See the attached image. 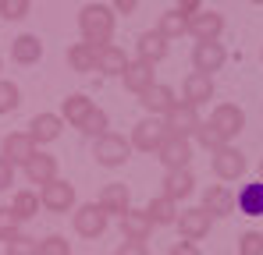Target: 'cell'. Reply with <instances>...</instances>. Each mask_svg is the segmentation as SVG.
<instances>
[{"mask_svg": "<svg viewBox=\"0 0 263 255\" xmlns=\"http://www.w3.org/2000/svg\"><path fill=\"white\" fill-rule=\"evenodd\" d=\"M29 7H32V0H0V18L22 22V18L29 14Z\"/></svg>", "mask_w": 263, "mask_h": 255, "instance_id": "8d00e7d4", "label": "cell"}, {"mask_svg": "<svg viewBox=\"0 0 263 255\" xmlns=\"http://www.w3.org/2000/svg\"><path fill=\"white\" fill-rule=\"evenodd\" d=\"M167 138H171V131L164 124V117H153V114L132 128V149H139V153H160Z\"/></svg>", "mask_w": 263, "mask_h": 255, "instance_id": "7a4b0ae2", "label": "cell"}, {"mask_svg": "<svg viewBox=\"0 0 263 255\" xmlns=\"http://www.w3.org/2000/svg\"><path fill=\"white\" fill-rule=\"evenodd\" d=\"M224 60H228V50H224L217 39H203V42L192 46V68H196L199 75H214V71H220Z\"/></svg>", "mask_w": 263, "mask_h": 255, "instance_id": "8992f818", "label": "cell"}, {"mask_svg": "<svg viewBox=\"0 0 263 255\" xmlns=\"http://www.w3.org/2000/svg\"><path fill=\"white\" fill-rule=\"evenodd\" d=\"M246 153L242 149H235V145H224V149H217L214 153V174H217L220 181L228 184V181H238L242 174H246Z\"/></svg>", "mask_w": 263, "mask_h": 255, "instance_id": "9c48e42d", "label": "cell"}, {"mask_svg": "<svg viewBox=\"0 0 263 255\" xmlns=\"http://www.w3.org/2000/svg\"><path fill=\"white\" fill-rule=\"evenodd\" d=\"M210 124L231 142V138L246 128V114H242V107H235V103H220V107H214V114H210Z\"/></svg>", "mask_w": 263, "mask_h": 255, "instance_id": "30bf717a", "label": "cell"}, {"mask_svg": "<svg viewBox=\"0 0 263 255\" xmlns=\"http://www.w3.org/2000/svg\"><path fill=\"white\" fill-rule=\"evenodd\" d=\"M164 124L167 131L175 135V138H192L196 131H199V107H192V103H185V99H178L175 107L164 114Z\"/></svg>", "mask_w": 263, "mask_h": 255, "instance_id": "5b68a950", "label": "cell"}, {"mask_svg": "<svg viewBox=\"0 0 263 255\" xmlns=\"http://www.w3.org/2000/svg\"><path fill=\"white\" fill-rule=\"evenodd\" d=\"M249 4H263V0H249Z\"/></svg>", "mask_w": 263, "mask_h": 255, "instance_id": "f6af8a7d", "label": "cell"}, {"mask_svg": "<svg viewBox=\"0 0 263 255\" xmlns=\"http://www.w3.org/2000/svg\"><path fill=\"white\" fill-rule=\"evenodd\" d=\"M146 213H149V220H153L157 227H171V223H178L175 199H167L164 192H160L157 199H149V206H146Z\"/></svg>", "mask_w": 263, "mask_h": 255, "instance_id": "f1b7e54d", "label": "cell"}, {"mask_svg": "<svg viewBox=\"0 0 263 255\" xmlns=\"http://www.w3.org/2000/svg\"><path fill=\"white\" fill-rule=\"evenodd\" d=\"M107 209L100 206V202H86V206H79V209L71 213V227H75V234L79 238H86V241H92V238H100L103 230H107Z\"/></svg>", "mask_w": 263, "mask_h": 255, "instance_id": "277c9868", "label": "cell"}, {"mask_svg": "<svg viewBox=\"0 0 263 255\" xmlns=\"http://www.w3.org/2000/svg\"><path fill=\"white\" fill-rule=\"evenodd\" d=\"M96 110V103L89 99L86 92H71L68 99H64V107H61V117L68 121V124H75V128H82L86 124V117Z\"/></svg>", "mask_w": 263, "mask_h": 255, "instance_id": "603a6c76", "label": "cell"}, {"mask_svg": "<svg viewBox=\"0 0 263 255\" xmlns=\"http://www.w3.org/2000/svg\"><path fill=\"white\" fill-rule=\"evenodd\" d=\"M203 209L214 216H231V213H238V199L231 195L228 184H210L203 192Z\"/></svg>", "mask_w": 263, "mask_h": 255, "instance_id": "7c38bea8", "label": "cell"}, {"mask_svg": "<svg viewBox=\"0 0 263 255\" xmlns=\"http://www.w3.org/2000/svg\"><path fill=\"white\" fill-rule=\"evenodd\" d=\"M128 64H132L128 53L121 46H114V42H107V46L96 50V71H103V75H125Z\"/></svg>", "mask_w": 263, "mask_h": 255, "instance_id": "d6986e66", "label": "cell"}, {"mask_svg": "<svg viewBox=\"0 0 263 255\" xmlns=\"http://www.w3.org/2000/svg\"><path fill=\"white\" fill-rule=\"evenodd\" d=\"M196 192V174L185 167V170H167V177H164V195L167 199H175V202H181V199H189Z\"/></svg>", "mask_w": 263, "mask_h": 255, "instance_id": "44dd1931", "label": "cell"}, {"mask_svg": "<svg viewBox=\"0 0 263 255\" xmlns=\"http://www.w3.org/2000/svg\"><path fill=\"white\" fill-rule=\"evenodd\" d=\"M114 255H149V248H146V241H121V245H118V252Z\"/></svg>", "mask_w": 263, "mask_h": 255, "instance_id": "ab89813d", "label": "cell"}, {"mask_svg": "<svg viewBox=\"0 0 263 255\" xmlns=\"http://www.w3.org/2000/svg\"><path fill=\"white\" fill-rule=\"evenodd\" d=\"M214 227V213H206L203 206H192V209L178 213V230L185 241H203Z\"/></svg>", "mask_w": 263, "mask_h": 255, "instance_id": "52a82bcc", "label": "cell"}, {"mask_svg": "<svg viewBox=\"0 0 263 255\" xmlns=\"http://www.w3.org/2000/svg\"><path fill=\"white\" fill-rule=\"evenodd\" d=\"M100 206L107 209V216H125V213L132 209L128 184H103V192H100Z\"/></svg>", "mask_w": 263, "mask_h": 255, "instance_id": "7402d4cb", "label": "cell"}, {"mask_svg": "<svg viewBox=\"0 0 263 255\" xmlns=\"http://www.w3.org/2000/svg\"><path fill=\"white\" fill-rule=\"evenodd\" d=\"M114 18H118V11L114 7H107V4H86L82 11H79V29H82V42L89 46H107V42L114 39Z\"/></svg>", "mask_w": 263, "mask_h": 255, "instance_id": "6da1fadb", "label": "cell"}, {"mask_svg": "<svg viewBox=\"0 0 263 255\" xmlns=\"http://www.w3.org/2000/svg\"><path fill=\"white\" fill-rule=\"evenodd\" d=\"M36 248H40V241H32L25 234H14L7 241V255H36Z\"/></svg>", "mask_w": 263, "mask_h": 255, "instance_id": "f35d334b", "label": "cell"}, {"mask_svg": "<svg viewBox=\"0 0 263 255\" xmlns=\"http://www.w3.org/2000/svg\"><path fill=\"white\" fill-rule=\"evenodd\" d=\"M11 57H14L18 64H36V60L43 57V42H40V36L22 32L18 39L11 42Z\"/></svg>", "mask_w": 263, "mask_h": 255, "instance_id": "484cf974", "label": "cell"}, {"mask_svg": "<svg viewBox=\"0 0 263 255\" xmlns=\"http://www.w3.org/2000/svg\"><path fill=\"white\" fill-rule=\"evenodd\" d=\"M135 46H139V60H146V64H160V60L171 53V39L160 36L157 29H153V32H142Z\"/></svg>", "mask_w": 263, "mask_h": 255, "instance_id": "ac0fdd59", "label": "cell"}, {"mask_svg": "<svg viewBox=\"0 0 263 255\" xmlns=\"http://www.w3.org/2000/svg\"><path fill=\"white\" fill-rule=\"evenodd\" d=\"M68 64H71V71H79V75L96 71V46H89V42H75V46L68 50Z\"/></svg>", "mask_w": 263, "mask_h": 255, "instance_id": "f546056e", "label": "cell"}, {"mask_svg": "<svg viewBox=\"0 0 263 255\" xmlns=\"http://www.w3.org/2000/svg\"><path fill=\"white\" fill-rule=\"evenodd\" d=\"M238 255H263V234L260 230H246L238 238Z\"/></svg>", "mask_w": 263, "mask_h": 255, "instance_id": "74e56055", "label": "cell"}, {"mask_svg": "<svg viewBox=\"0 0 263 255\" xmlns=\"http://www.w3.org/2000/svg\"><path fill=\"white\" fill-rule=\"evenodd\" d=\"M32 153H36V142L29 138V131H11V135L4 138V145H0V156H4L7 163H14V167H18V163L25 167Z\"/></svg>", "mask_w": 263, "mask_h": 255, "instance_id": "8fae6325", "label": "cell"}, {"mask_svg": "<svg viewBox=\"0 0 263 255\" xmlns=\"http://www.w3.org/2000/svg\"><path fill=\"white\" fill-rule=\"evenodd\" d=\"M36 255H71V241L61 234H46V238H40Z\"/></svg>", "mask_w": 263, "mask_h": 255, "instance_id": "836d02e7", "label": "cell"}, {"mask_svg": "<svg viewBox=\"0 0 263 255\" xmlns=\"http://www.w3.org/2000/svg\"><path fill=\"white\" fill-rule=\"evenodd\" d=\"M14 184V163H7L4 156H0V192H7Z\"/></svg>", "mask_w": 263, "mask_h": 255, "instance_id": "60d3db41", "label": "cell"}, {"mask_svg": "<svg viewBox=\"0 0 263 255\" xmlns=\"http://www.w3.org/2000/svg\"><path fill=\"white\" fill-rule=\"evenodd\" d=\"M107 128H110V117H107V110H100V107H96V110H92V114L86 117V124L79 128V131H82L86 138H100V135H107Z\"/></svg>", "mask_w": 263, "mask_h": 255, "instance_id": "1f68e13d", "label": "cell"}, {"mask_svg": "<svg viewBox=\"0 0 263 255\" xmlns=\"http://www.w3.org/2000/svg\"><path fill=\"white\" fill-rule=\"evenodd\" d=\"M40 199H43V209L46 213H71V209H75V184H68V181L57 177V181L43 184Z\"/></svg>", "mask_w": 263, "mask_h": 255, "instance_id": "ba28073f", "label": "cell"}, {"mask_svg": "<svg viewBox=\"0 0 263 255\" xmlns=\"http://www.w3.org/2000/svg\"><path fill=\"white\" fill-rule=\"evenodd\" d=\"M135 7H139V0H114V11L118 14H135Z\"/></svg>", "mask_w": 263, "mask_h": 255, "instance_id": "ee69618b", "label": "cell"}, {"mask_svg": "<svg viewBox=\"0 0 263 255\" xmlns=\"http://www.w3.org/2000/svg\"><path fill=\"white\" fill-rule=\"evenodd\" d=\"M14 234H22V220L11 206H0V241H11Z\"/></svg>", "mask_w": 263, "mask_h": 255, "instance_id": "e575fe53", "label": "cell"}, {"mask_svg": "<svg viewBox=\"0 0 263 255\" xmlns=\"http://www.w3.org/2000/svg\"><path fill=\"white\" fill-rule=\"evenodd\" d=\"M238 213H246V216H263V177L260 184L253 181V184H242L238 188Z\"/></svg>", "mask_w": 263, "mask_h": 255, "instance_id": "4316f807", "label": "cell"}, {"mask_svg": "<svg viewBox=\"0 0 263 255\" xmlns=\"http://www.w3.org/2000/svg\"><path fill=\"white\" fill-rule=\"evenodd\" d=\"M18 103H22V92H18V85L7 82V78H0V114H11V110H18Z\"/></svg>", "mask_w": 263, "mask_h": 255, "instance_id": "d590c367", "label": "cell"}, {"mask_svg": "<svg viewBox=\"0 0 263 255\" xmlns=\"http://www.w3.org/2000/svg\"><path fill=\"white\" fill-rule=\"evenodd\" d=\"M92 156H96V163H100V167H121V163H128V156H132V138L107 131V135H100V138H96Z\"/></svg>", "mask_w": 263, "mask_h": 255, "instance_id": "3957f363", "label": "cell"}, {"mask_svg": "<svg viewBox=\"0 0 263 255\" xmlns=\"http://www.w3.org/2000/svg\"><path fill=\"white\" fill-rule=\"evenodd\" d=\"M181 99L192 103V107H206V103L214 99V78L192 71V75L185 78V85H181Z\"/></svg>", "mask_w": 263, "mask_h": 255, "instance_id": "5bb4252c", "label": "cell"}, {"mask_svg": "<svg viewBox=\"0 0 263 255\" xmlns=\"http://www.w3.org/2000/svg\"><path fill=\"white\" fill-rule=\"evenodd\" d=\"M139 99H142V107H146L153 117H164V114H167V110L178 103L175 92H171V85H160V82H153L146 92H142V96H139Z\"/></svg>", "mask_w": 263, "mask_h": 255, "instance_id": "ffe728a7", "label": "cell"}, {"mask_svg": "<svg viewBox=\"0 0 263 255\" xmlns=\"http://www.w3.org/2000/svg\"><path fill=\"white\" fill-rule=\"evenodd\" d=\"M121 82H125V89L128 92H135V96H142L149 85L157 82V75H153V64H146V60H132L128 71L121 75Z\"/></svg>", "mask_w": 263, "mask_h": 255, "instance_id": "cb8c5ba5", "label": "cell"}, {"mask_svg": "<svg viewBox=\"0 0 263 255\" xmlns=\"http://www.w3.org/2000/svg\"><path fill=\"white\" fill-rule=\"evenodd\" d=\"M167 255H199V248H196L192 241H178V245H175Z\"/></svg>", "mask_w": 263, "mask_h": 255, "instance_id": "b9f144b4", "label": "cell"}, {"mask_svg": "<svg viewBox=\"0 0 263 255\" xmlns=\"http://www.w3.org/2000/svg\"><path fill=\"white\" fill-rule=\"evenodd\" d=\"M189 14H181L178 7H171V11H164L160 14V25H157V32L160 36H167V39H181V36H189Z\"/></svg>", "mask_w": 263, "mask_h": 255, "instance_id": "83f0119b", "label": "cell"}, {"mask_svg": "<svg viewBox=\"0 0 263 255\" xmlns=\"http://www.w3.org/2000/svg\"><path fill=\"white\" fill-rule=\"evenodd\" d=\"M178 11H181V14H189V18H192V14H199V11H203V7H199V0H178Z\"/></svg>", "mask_w": 263, "mask_h": 255, "instance_id": "7bdbcfd3", "label": "cell"}, {"mask_svg": "<svg viewBox=\"0 0 263 255\" xmlns=\"http://www.w3.org/2000/svg\"><path fill=\"white\" fill-rule=\"evenodd\" d=\"M260 177H263V163H260Z\"/></svg>", "mask_w": 263, "mask_h": 255, "instance_id": "bcb514c9", "label": "cell"}, {"mask_svg": "<svg viewBox=\"0 0 263 255\" xmlns=\"http://www.w3.org/2000/svg\"><path fill=\"white\" fill-rule=\"evenodd\" d=\"M220 32H224V14H217V11H199L189 22V36H196V42L220 39Z\"/></svg>", "mask_w": 263, "mask_h": 255, "instance_id": "9a60e30c", "label": "cell"}, {"mask_svg": "<svg viewBox=\"0 0 263 255\" xmlns=\"http://www.w3.org/2000/svg\"><path fill=\"white\" fill-rule=\"evenodd\" d=\"M153 227H157V223L149 220L146 209H128L121 216V230H125V238H132V241H146Z\"/></svg>", "mask_w": 263, "mask_h": 255, "instance_id": "d4e9b609", "label": "cell"}, {"mask_svg": "<svg viewBox=\"0 0 263 255\" xmlns=\"http://www.w3.org/2000/svg\"><path fill=\"white\" fill-rule=\"evenodd\" d=\"M196 138H199V145H203V149H210V153H217V149H224V145H228V138H224V135H220L210 121H203V124H199Z\"/></svg>", "mask_w": 263, "mask_h": 255, "instance_id": "d6a6232c", "label": "cell"}, {"mask_svg": "<svg viewBox=\"0 0 263 255\" xmlns=\"http://www.w3.org/2000/svg\"><path fill=\"white\" fill-rule=\"evenodd\" d=\"M25 177H29V184H50V181H57V160L50 156V153H32L29 156V163H25Z\"/></svg>", "mask_w": 263, "mask_h": 255, "instance_id": "2e32d148", "label": "cell"}, {"mask_svg": "<svg viewBox=\"0 0 263 255\" xmlns=\"http://www.w3.org/2000/svg\"><path fill=\"white\" fill-rule=\"evenodd\" d=\"M11 209L18 213V220L25 223V220H32L36 213L43 209V199H40L36 192H29V188H25V192H18V195H14V202H11Z\"/></svg>", "mask_w": 263, "mask_h": 255, "instance_id": "4dcf8cb0", "label": "cell"}, {"mask_svg": "<svg viewBox=\"0 0 263 255\" xmlns=\"http://www.w3.org/2000/svg\"><path fill=\"white\" fill-rule=\"evenodd\" d=\"M61 128H64V117H57V114H36L29 121V138L36 145H50V142L61 138Z\"/></svg>", "mask_w": 263, "mask_h": 255, "instance_id": "4fadbf2b", "label": "cell"}, {"mask_svg": "<svg viewBox=\"0 0 263 255\" xmlns=\"http://www.w3.org/2000/svg\"><path fill=\"white\" fill-rule=\"evenodd\" d=\"M160 163L167 170H185L189 163H192V142L189 138H167L164 142V149H160Z\"/></svg>", "mask_w": 263, "mask_h": 255, "instance_id": "e0dca14e", "label": "cell"}]
</instances>
